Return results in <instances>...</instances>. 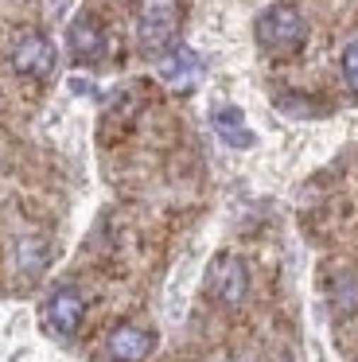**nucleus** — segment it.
Returning a JSON list of instances; mask_svg holds the SVG:
<instances>
[{
  "instance_id": "6",
  "label": "nucleus",
  "mask_w": 358,
  "mask_h": 362,
  "mask_svg": "<svg viewBox=\"0 0 358 362\" xmlns=\"http://www.w3.org/2000/svg\"><path fill=\"white\" fill-rule=\"evenodd\" d=\"M67 43H70V55L78 59V63H101L109 51V32L101 28V20H93L90 12H82V16L70 24L67 32Z\"/></svg>"
},
{
  "instance_id": "3",
  "label": "nucleus",
  "mask_w": 358,
  "mask_h": 362,
  "mask_svg": "<svg viewBox=\"0 0 358 362\" xmlns=\"http://www.w3.org/2000/svg\"><path fill=\"white\" fill-rule=\"evenodd\" d=\"M12 71L23 74V78L31 82H47L54 74V63H59V55H54V43L47 40L43 32H23L20 40L12 43Z\"/></svg>"
},
{
  "instance_id": "8",
  "label": "nucleus",
  "mask_w": 358,
  "mask_h": 362,
  "mask_svg": "<svg viewBox=\"0 0 358 362\" xmlns=\"http://www.w3.org/2000/svg\"><path fill=\"white\" fill-rule=\"evenodd\" d=\"M152 331L148 327H137V323H121V327L109 331L105 339V351L113 362H144L152 354Z\"/></svg>"
},
{
  "instance_id": "4",
  "label": "nucleus",
  "mask_w": 358,
  "mask_h": 362,
  "mask_svg": "<svg viewBox=\"0 0 358 362\" xmlns=\"http://www.w3.org/2000/svg\"><path fill=\"white\" fill-rule=\"evenodd\" d=\"M82 320H86V300H82V292L70 288V284H59V288L47 296V304H43V323H47V331H51V335H59V339H70L78 327H82Z\"/></svg>"
},
{
  "instance_id": "10",
  "label": "nucleus",
  "mask_w": 358,
  "mask_h": 362,
  "mask_svg": "<svg viewBox=\"0 0 358 362\" xmlns=\"http://www.w3.org/2000/svg\"><path fill=\"white\" fill-rule=\"evenodd\" d=\"M16 265L23 276H39L47 269V242L43 238H20L16 245Z\"/></svg>"
},
{
  "instance_id": "5",
  "label": "nucleus",
  "mask_w": 358,
  "mask_h": 362,
  "mask_svg": "<svg viewBox=\"0 0 358 362\" xmlns=\"http://www.w3.org/2000/svg\"><path fill=\"white\" fill-rule=\"evenodd\" d=\"M175 24H179V8L175 4H156L140 16L137 24V40L148 55H163L171 51V40H175Z\"/></svg>"
},
{
  "instance_id": "9",
  "label": "nucleus",
  "mask_w": 358,
  "mask_h": 362,
  "mask_svg": "<svg viewBox=\"0 0 358 362\" xmlns=\"http://www.w3.org/2000/svg\"><path fill=\"white\" fill-rule=\"evenodd\" d=\"M214 133L222 136L230 148H249V144H253V133L246 129V117H241V110H233V105L214 110Z\"/></svg>"
},
{
  "instance_id": "7",
  "label": "nucleus",
  "mask_w": 358,
  "mask_h": 362,
  "mask_svg": "<svg viewBox=\"0 0 358 362\" xmlns=\"http://www.w3.org/2000/svg\"><path fill=\"white\" fill-rule=\"evenodd\" d=\"M160 78L168 82V90H175V94H187V90L195 86V82L202 78V63L199 55H195L191 47H171L160 55Z\"/></svg>"
},
{
  "instance_id": "11",
  "label": "nucleus",
  "mask_w": 358,
  "mask_h": 362,
  "mask_svg": "<svg viewBox=\"0 0 358 362\" xmlns=\"http://www.w3.org/2000/svg\"><path fill=\"white\" fill-rule=\"evenodd\" d=\"M342 78H347V90L358 98V40L347 43V51H342Z\"/></svg>"
},
{
  "instance_id": "2",
  "label": "nucleus",
  "mask_w": 358,
  "mask_h": 362,
  "mask_svg": "<svg viewBox=\"0 0 358 362\" xmlns=\"http://www.w3.org/2000/svg\"><path fill=\"white\" fill-rule=\"evenodd\" d=\"M249 292V269L238 253H218L207 265V296L222 308H238Z\"/></svg>"
},
{
  "instance_id": "1",
  "label": "nucleus",
  "mask_w": 358,
  "mask_h": 362,
  "mask_svg": "<svg viewBox=\"0 0 358 362\" xmlns=\"http://www.w3.org/2000/svg\"><path fill=\"white\" fill-rule=\"evenodd\" d=\"M253 35H257V47L272 59H288L308 43V20L300 16L296 4H272L257 16L253 24Z\"/></svg>"
}]
</instances>
